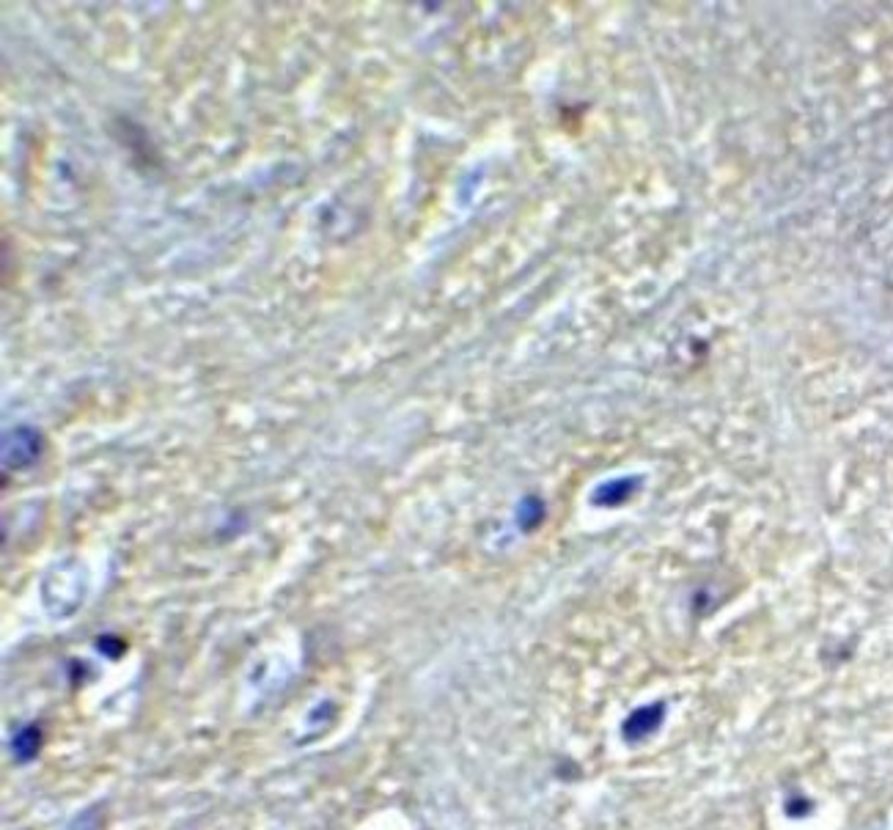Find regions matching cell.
Masks as SVG:
<instances>
[{"mask_svg": "<svg viewBox=\"0 0 893 830\" xmlns=\"http://www.w3.org/2000/svg\"><path fill=\"white\" fill-rule=\"evenodd\" d=\"M14 748H17V754L20 756H22V748H28V756H33L36 754V748H39V734L33 732V729L22 732V737L17 740V743H14Z\"/></svg>", "mask_w": 893, "mask_h": 830, "instance_id": "1", "label": "cell"}]
</instances>
